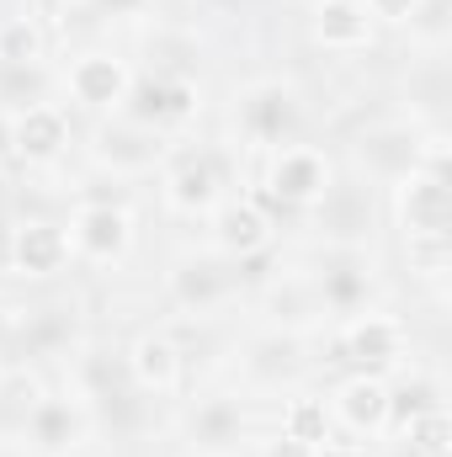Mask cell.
Segmentation results:
<instances>
[{"mask_svg": "<svg viewBox=\"0 0 452 457\" xmlns=\"http://www.w3.org/2000/svg\"><path fill=\"white\" fill-rule=\"evenodd\" d=\"M331 192H336V165H331L325 149H314V144H277V149H266V176L255 187L266 213H309Z\"/></svg>", "mask_w": 452, "mask_h": 457, "instance_id": "cell-1", "label": "cell"}, {"mask_svg": "<svg viewBox=\"0 0 452 457\" xmlns=\"http://www.w3.org/2000/svg\"><path fill=\"white\" fill-rule=\"evenodd\" d=\"M70 255L75 261H86V266H117V261H128V250H133V213L122 208V203H80L75 213H70Z\"/></svg>", "mask_w": 452, "mask_h": 457, "instance_id": "cell-2", "label": "cell"}, {"mask_svg": "<svg viewBox=\"0 0 452 457\" xmlns=\"http://www.w3.org/2000/svg\"><path fill=\"white\" fill-rule=\"evenodd\" d=\"M0 138L16 165H54L70 149V112L59 102H27L0 122Z\"/></svg>", "mask_w": 452, "mask_h": 457, "instance_id": "cell-3", "label": "cell"}, {"mask_svg": "<svg viewBox=\"0 0 452 457\" xmlns=\"http://www.w3.org/2000/svg\"><path fill=\"white\" fill-rule=\"evenodd\" d=\"M234 122H239V138L255 144V149L293 144V133H298V96L282 80H255V86H245L234 96Z\"/></svg>", "mask_w": 452, "mask_h": 457, "instance_id": "cell-4", "label": "cell"}, {"mask_svg": "<svg viewBox=\"0 0 452 457\" xmlns=\"http://www.w3.org/2000/svg\"><path fill=\"white\" fill-rule=\"evenodd\" d=\"M165 208L181 219H208L224 203V170L208 149H187V154H165V176H160Z\"/></svg>", "mask_w": 452, "mask_h": 457, "instance_id": "cell-5", "label": "cell"}, {"mask_svg": "<svg viewBox=\"0 0 452 457\" xmlns=\"http://www.w3.org/2000/svg\"><path fill=\"white\" fill-rule=\"evenodd\" d=\"M394 219L405 228V239H448L452 224V192L448 176L437 170H405L394 181Z\"/></svg>", "mask_w": 452, "mask_h": 457, "instance_id": "cell-6", "label": "cell"}, {"mask_svg": "<svg viewBox=\"0 0 452 457\" xmlns=\"http://www.w3.org/2000/svg\"><path fill=\"white\" fill-rule=\"evenodd\" d=\"M64 91L86 112H122V102L133 91V64L122 54H107V48L75 54L70 70H64Z\"/></svg>", "mask_w": 452, "mask_h": 457, "instance_id": "cell-7", "label": "cell"}, {"mask_svg": "<svg viewBox=\"0 0 452 457\" xmlns=\"http://www.w3.org/2000/svg\"><path fill=\"white\" fill-rule=\"evenodd\" d=\"M165 154H171L165 133H155L149 122H138V117H128V112H117L113 122L96 128V160L113 176H149V170L165 165Z\"/></svg>", "mask_w": 452, "mask_h": 457, "instance_id": "cell-8", "label": "cell"}, {"mask_svg": "<svg viewBox=\"0 0 452 457\" xmlns=\"http://www.w3.org/2000/svg\"><path fill=\"white\" fill-rule=\"evenodd\" d=\"M203 107V91H197V80H187V75H149V80H133V91H128V102H122V112L138 117V122H149L155 133H176V128H187L192 117Z\"/></svg>", "mask_w": 452, "mask_h": 457, "instance_id": "cell-9", "label": "cell"}, {"mask_svg": "<svg viewBox=\"0 0 452 457\" xmlns=\"http://www.w3.org/2000/svg\"><path fill=\"white\" fill-rule=\"evenodd\" d=\"M340 356L351 361V372L383 378V372H394L399 356H405V325H399L394 314L362 309V314H351V320L340 325Z\"/></svg>", "mask_w": 452, "mask_h": 457, "instance_id": "cell-10", "label": "cell"}, {"mask_svg": "<svg viewBox=\"0 0 452 457\" xmlns=\"http://www.w3.org/2000/svg\"><path fill=\"white\" fill-rule=\"evenodd\" d=\"M208 219H213V245L224 250L234 266H250L255 255L272 250L277 224H272V213H266V203H261L255 192H250V197H229V203H219Z\"/></svg>", "mask_w": 452, "mask_h": 457, "instance_id": "cell-11", "label": "cell"}, {"mask_svg": "<svg viewBox=\"0 0 452 457\" xmlns=\"http://www.w3.org/2000/svg\"><path fill=\"white\" fill-rule=\"evenodd\" d=\"M5 266L27 282H48L70 266V234L54 219H21L5 239Z\"/></svg>", "mask_w": 452, "mask_h": 457, "instance_id": "cell-12", "label": "cell"}, {"mask_svg": "<svg viewBox=\"0 0 452 457\" xmlns=\"http://www.w3.org/2000/svg\"><path fill=\"white\" fill-rule=\"evenodd\" d=\"M331 420H340L351 436H378L389 431V378L351 372L331 394Z\"/></svg>", "mask_w": 452, "mask_h": 457, "instance_id": "cell-13", "label": "cell"}, {"mask_svg": "<svg viewBox=\"0 0 452 457\" xmlns=\"http://www.w3.org/2000/svg\"><path fill=\"white\" fill-rule=\"evenodd\" d=\"M128 378H133L138 394L165 399V394L181 388V378H187V356H181V345L171 341L165 330H144L138 341L128 345Z\"/></svg>", "mask_w": 452, "mask_h": 457, "instance_id": "cell-14", "label": "cell"}, {"mask_svg": "<svg viewBox=\"0 0 452 457\" xmlns=\"http://www.w3.org/2000/svg\"><path fill=\"white\" fill-rule=\"evenodd\" d=\"M86 431H91V415L75 399H59V394H43L32 404V415L21 420V436L54 457H64L75 442H86Z\"/></svg>", "mask_w": 452, "mask_h": 457, "instance_id": "cell-15", "label": "cell"}, {"mask_svg": "<svg viewBox=\"0 0 452 457\" xmlns=\"http://www.w3.org/2000/svg\"><path fill=\"white\" fill-rule=\"evenodd\" d=\"M309 32L331 54H362L378 32V21L362 11V0H314L309 5Z\"/></svg>", "mask_w": 452, "mask_h": 457, "instance_id": "cell-16", "label": "cell"}, {"mask_svg": "<svg viewBox=\"0 0 452 457\" xmlns=\"http://www.w3.org/2000/svg\"><path fill=\"white\" fill-rule=\"evenodd\" d=\"M187 431H192V447L203 457H229L245 442V415H239L234 399H208V404H197Z\"/></svg>", "mask_w": 452, "mask_h": 457, "instance_id": "cell-17", "label": "cell"}, {"mask_svg": "<svg viewBox=\"0 0 452 457\" xmlns=\"http://www.w3.org/2000/svg\"><path fill=\"white\" fill-rule=\"evenodd\" d=\"M171 293H176V303L181 309H213L219 298L229 293V271L219 261H181L176 271H171Z\"/></svg>", "mask_w": 452, "mask_h": 457, "instance_id": "cell-18", "label": "cell"}, {"mask_svg": "<svg viewBox=\"0 0 452 457\" xmlns=\"http://www.w3.org/2000/svg\"><path fill=\"white\" fill-rule=\"evenodd\" d=\"M48 59V32L38 16H0V70H38Z\"/></svg>", "mask_w": 452, "mask_h": 457, "instance_id": "cell-19", "label": "cell"}, {"mask_svg": "<svg viewBox=\"0 0 452 457\" xmlns=\"http://www.w3.org/2000/svg\"><path fill=\"white\" fill-rule=\"evenodd\" d=\"M277 431L293 436V442H304V447H320V442H331V404L314 399V394H293L282 404V426Z\"/></svg>", "mask_w": 452, "mask_h": 457, "instance_id": "cell-20", "label": "cell"}, {"mask_svg": "<svg viewBox=\"0 0 452 457\" xmlns=\"http://www.w3.org/2000/svg\"><path fill=\"white\" fill-rule=\"evenodd\" d=\"M426 410H442V388H437V378L415 372V378H405L399 388L389 383V431H394V436L405 431V420H415V415H426Z\"/></svg>", "mask_w": 452, "mask_h": 457, "instance_id": "cell-21", "label": "cell"}, {"mask_svg": "<svg viewBox=\"0 0 452 457\" xmlns=\"http://www.w3.org/2000/svg\"><path fill=\"white\" fill-rule=\"evenodd\" d=\"M320 309H331L340 320H351V314H362L367 309V271H356V266H336V271H325L320 277Z\"/></svg>", "mask_w": 452, "mask_h": 457, "instance_id": "cell-22", "label": "cell"}, {"mask_svg": "<svg viewBox=\"0 0 452 457\" xmlns=\"http://www.w3.org/2000/svg\"><path fill=\"white\" fill-rule=\"evenodd\" d=\"M405 453L415 457H452V420H448V404L442 410H426L415 420H405Z\"/></svg>", "mask_w": 452, "mask_h": 457, "instance_id": "cell-23", "label": "cell"}, {"mask_svg": "<svg viewBox=\"0 0 452 457\" xmlns=\"http://www.w3.org/2000/svg\"><path fill=\"white\" fill-rule=\"evenodd\" d=\"M405 250H410V266L421 271V277H448V239H405Z\"/></svg>", "mask_w": 452, "mask_h": 457, "instance_id": "cell-24", "label": "cell"}, {"mask_svg": "<svg viewBox=\"0 0 452 457\" xmlns=\"http://www.w3.org/2000/svg\"><path fill=\"white\" fill-rule=\"evenodd\" d=\"M362 11H367L372 21H389V27H405V21H415V11H421V0H362Z\"/></svg>", "mask_w": 452, "mask_h": 457, "instance_id": "cell-25", "label": "cell"}, {"mask_svg": "<svg viewBox=\"0 0 452 457\" xmlns=\"http://www.w3.org/2000/svg\"><path fill=\"white\" fill-rule=\"evenodd\" d=\"M261 457H309V447H304V442H293V436H282V431H277V436H272V442H266V447H261Z\"/></svg>", "mask_w": 452, "mask_h": 457, "instance_id": "cell-26", "label": "cell"}, {"mask_svg": "<svg viewBox=\"0 0 452 457\" xmlns=\"http://www.w3.org/2000/svg\"><path fill=\"white\" fill-rule=\"evenodd\" d=\"M91 5H96L102 16H138L149 0H91Z\"/></svg>", "mask_w": 452, "mask_h": 457, "instance_id": "cell-27", "label": "cell"}, {"mask_svg": "<svg viewBox=\"0 0 452 457\" xmlns=\"http://www.w3.org/2000/svg\"><path fill=\"white\" fill-rule=\"evenodd\" d=\"M309 457H362V453H356L351 442H336V436H331V442H320V447H309Z\"/></svg>", "mask_w": 452, "mask_h": 457, "instance_id": "cell-28", "label": "cell"}, {"mask_svg": "<svg viewBox=\"0 0 452 457\" xmlns=\"http://www.w3.org/2000/svg\"><path fill=\"white\" fill-rule=\"evenodd\" d=\"M394 457H415V453H405V447H399V453H394Z\"/></svg>", "mask_w": 452, "mask_h": 457, "instance_id": "cell-29", "label": "cell"}, {"mask_svg": "<svg viewBox=\"0 0 452 457\" xmlns=\"http://www.w3.org/2000/svg\"><path fill=\"white\" fill-rule=\"evenodd\" d=\"M64 457H70V453H64Z\"/></svg>", "mask_w": 452, "mask_h": 457, "instance_id": "cell-30", "label": "cell"}]
</instances>
